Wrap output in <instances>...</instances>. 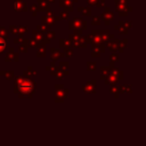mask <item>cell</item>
<instances>
[{
	"instance_id": "6da1fadb",
	"label": "cell",
	"mask_w": 146,
	"mask_h": 146,
	"mask_svg": "<svg viewBox=\"0 0 146 146\" xmlns=\"http://www.w3.org/2000/svg\"><path fill=\"white\" fill-rule=\"evenodd\" d=\"M15 88L19 95L22 97H27V96H31L35 91V84L33 83L32 80L28 78L20 77L17 79L15 83Z\"/></svg>"
},
{
	"instance_id": "7a4b0ae2",
	"label": "cell",
	"mask_w": 146,
	"mask_h": 146,
	"mask_svg": "<svg viewBox=\"0 0 146 146\" xmlns=\"http://www.w3.org/2000/svg\"><path fill=\"white\" fill-rule=\"evenodd\" d=\"M5 47H6V42L4 41V39L0 37V52L4 50Z\"/></svg>"
}]
</instances>
